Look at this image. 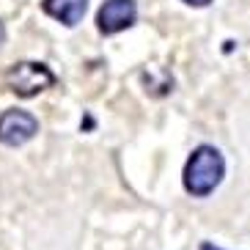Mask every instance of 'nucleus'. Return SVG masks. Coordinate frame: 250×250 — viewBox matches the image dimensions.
Segmentation results:
<instances>
[{
	"label": "nucleus",
	"mask_w": 250,
	"mask_h": 250,
	"mask_svg": "<svg viewBox=\"0 0 250 250\" xmlns=\"http://www.w3.org/2000/svg\"><path fill=\"white\" fill-rule=\"evenodd\" d=\"M184 3H187V6H209L212 0H184Z\"/></svg>",
	"instance_id": "423d86ee"
},
{
	"label": "nucleus",
	"mask_w": 250,
	"mask_h": 250,
	"mask_svg": "<svg viewBox=\"0 0 250 250\" xmlns=\"http://www.w3.org/2000/svg\"><path fill=\"white\" fill-rule=\"evenodd\" d=\"M201 250H223V248H217V245H209V242H206V245H201Z\"/></svg>",
	"instance_id": "0eeeda50"
},
{
	"label": "nucleus",
	"mask_w": 250,
	"mask_h": 250,
	"mask_svg": "<svg viewBox=\"0 0 250 250\" xmlns=\"http://www.w3.org/2000/svg\"><path fill=\"white\" fill-rule=\"evenodd\" d=\"M39 132V121L25 110H6L0 116V143L22 146Z\"/></svg>",
	"instance_id": "7ed1b4c3"
},
{
	"label": "nucleus",
	"mask_w": 250,
	"mask_h": 250,
	"mask_svg": "<svg viewBox=\"0 0 250 250\" xmlns=\"http://www.w3.org/2000/svg\"><path fill=\"white\" fill-rule=\"evenodd\" d=\"M223 170H226V162L220 151L214 146H198L184 165V190L195 198H206L220 184Z\"/></svg>",
	"instance_id": "f257e3e1"
},
{
	"label": "nucleus",
	"mask_w": 250,
	"mask_h": 250,
	"mask_svg": "<svg viewBox=\"0 0 250 250\" xmlns=\"http://www.w3.org/2000/svg\"><path fill=\"white\" fill-rule=\"evenodd\" d=\"M6 80H8V85H11L14 94H20V96H36L39 91L50 88L52 83H55V77H52V72L44 66V63L22 61V63H14V66L8 69Z\"/></svg>",
	"instance_id": "f03ea898"
},
{
	"label": "nucleus",
	"mask_w": 250,
	"mask_h": 250,
	"mask_svg": "<svg viewBox=\"0 0 250 250\" xmlns=\"http://www.w3.org/2000/svg\"><path fill=\"white\" fill-rule=\"evenodd\" d=\"M42 8H44L50 17H55L58 22L63 25H77L85 17V8H88V0H44L42 3Z\"/></svg>",
	"instance_id": "39448f33"
},
{
	"label": "nucleus",
	"mask_w": 250,
	"mask_h": 250,
	"mask_svg": "<svg viewBox=\"0 0 250 250\" xmlns=\"http://www.w3.org/2000/svg\"><path fill=\"white\" fill-rule=\"evenodd\" d=\"M138 17V8H135V0H104L99 14H96V25L104 36L118 33V30L129 28Z\"/></svg>",
	"instance_id": "20e7f679"
}]
</instances>
